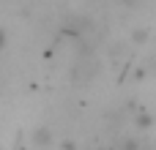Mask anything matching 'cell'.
Masks as SVG:
<instances>
[{"mask_svg": "<svg viewBox=\"0 0 156 150\" xmlns=\"http://www.w3.org/2000/svg\"><path fill=\"white\" fill-rule=\"evenodd\" d=\"M3 44H5V30L0 27V49H3Z\"/></svg>", "mask_w": 156, "mask_h": 150, "instance_id": "3", "label": "cell"}, {"mask_svg": "<svg viewBox=\"0 0 156 150\" xmlns=\"http://www.w3.org/2000/svg\"><path fill=\"white\" fill-rule=\"evenodd\" d=\"M145 36H148L145 30H137V33H134V38H137V41H145Z\"/></svg>", "mask_w": 156, "mask_h": 150, "instance_id": "2", "label": "cell"}, {"mask_svg": "<svg viewBox=\"0 0 156 150\" xmlns=\"http://www.w3.org/2000/svg\"><path fill=\"white\" fill-rule=\"evenodd\" d=\"M47 142H49V131H47V128L36 131V145H47Z\"/></svg>", "mask_w": 156, "mask_h": 150, "instance_id": "1", "label": "cell"}]
</instances>
